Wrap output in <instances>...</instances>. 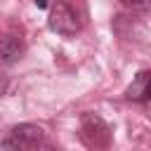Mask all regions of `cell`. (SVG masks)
Wrapping results in <instances>:
<instances>
[{"mask_svg":"<svg viewBox=\"0 0 151 151\" xmlns=\"http://www.w3.org/2000/svg\"><path fill=\"white\" fill-rule=\"evenodd\" d=\"M80 132H83V139L87 142V146H92L97 151H106L111 146V127L97 113H83Z\"/></svg>","mask_w":151,"mask_h":151,"instance_id":"cell-1","label":"cell"},{"mask_svg":"<svg viewBox=\"0 0 151 151\" xmlns=\"http://www.w3.org/2000/svg\"><path fill=\"white\" fill-rule=\"evenodd\" d=\"M50 28L59 35H76L80 31V19L76 14V9L64 2V0H57L52 7H50V19H47Z\"/></svg>","mask_w":151,"mask_h":151,"instance_id":"cell-2","label":"cell"},{"mask_svg":"<svg viewBox=\"0 0 151 151\" xmlns=\"http://www.w3.org/2000/svg\"><path fill=\"white\" fill-rule=\"evenodd\" d=\"M24 151H38L45 142V132L42 127L33 125V123H21V125H14L12 127V134H9Z\"/></svg>","mask_w":151,"mask_h":151,"instance_id":"cell-3","label":"cell"},{"mask_svg":"<svg viewBox=\"0 0 151 151\" xmlns=\"http://www.w3.org/2000/svg\"><path fill=\"white\" fill-rule=\"evenodd\" d=\"M125 97H127L130 101H137V104L151 101V71H139V73L132 78V83L127 85Z\"/></svg>","mask_w":151,"mask_h":151,"instance_id":"cell-4","label":"cell"},{"mask_svg":"<svg viewBox=\"0 0 151 151\" xmlns=\"http://www.w3.org/2000/svg\"><path fill=\"white\" fill-rule=\"evenodd\" d=\"M24 54V42L14 33H0V64H14Z\"/></svg>","mask_w":151,"mask_h":151,"instance_id":"cell-5","label":"cell"},{"mask_svg":"<svg viewBox=\"0 0 151 151\" xmlns=\"http://www.w3.org/2000/svg\"><path fill=\"white\" fill-rule=\"evenodd\" d=\"M120 5L132 12H151V0H120Z\"/></svg>","mask_w":151,"mask_h":151,"instance_id":"cell-6","label":"cell"},{"mask_svg":"<svg viewBox=\"0 0 151 151\" xmlns=\"http://www.w3.org/2000/svg\"><path fill=\"white\" fill-rule=\"evenodd\" d=\"M0 151H24V149H21L12 137H7V139H2V142H0Z\"/></svg>","mask_w":151,"mask_h":151,"instance_id":"cell-7","label":"cell"},{"mask_svg":"<svg viewBox=\"0 0 151 151\" xmlns=\"http://www.w3.org/2000/svg\"><path fill=\"white\" fill-rule=\"evenodd\" d=\"M5 87H7V80H5V78H2V73H0V94L5 92Z\"/></svg>","mask_w":151,"mask_h":151,"instance_id":"cell-8","label":"cell"},{"mask_svg":"<svg viewBox=\"0 0 151 151\" xmlns=\"http://www.w3.org/2000/svg\"><path fill=\"white\" fill-rule=\"evenodd\" d=\"M35 5H38V7H47V2H45V0H35Z\"/></svg>","mask_w":151,"mask_h":151,"instance_id":"cell-9","label":"cell"}]
</instances>
